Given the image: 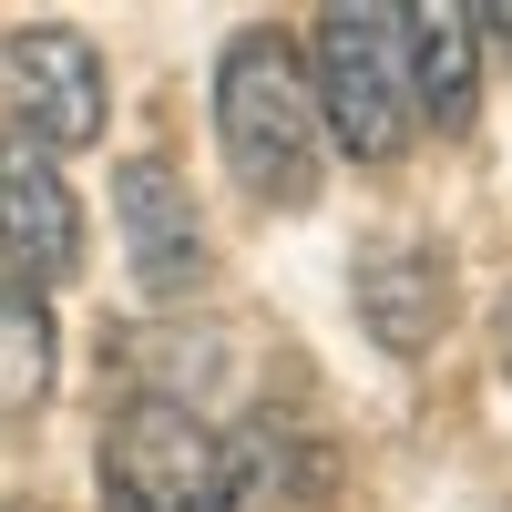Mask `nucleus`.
Masks as SVG:
<instances>
[{
  "instance_id": "obj_1",
  "label": "nucleus",
  "mask_w": 512,
  "mask_h": 512,
  "mask_svg": "<svg viewBox=\"0 0 512 512\" xmlns=\"http://www.w3.org/2000/svg\"><path fill=\"white\" fill-rule=\"evenodd\" d=\"M216 144H226V175L256 205H308L318 195V154H328V113H318V82L297 62L287 31H236L226 62H216Z\"/></svg>"
},
{
  "instance_id": "obj_2",
  "label": "nucleus",
  "mask_w": 512,
  "mask_h": 512,
  "mask_svg": "<svg viewBox=\"0 0 512 512\" xmlns=\"http://www.w3.org/2000/svg\"><path fill=\"white\" fill-rule=\"evenodd\" d=\"M103 512H246L236 502V451L226 431L175 390H134L103 420Z\"/></svg>"
},
{
  "instance_id": "obj_3",
  "label": "nucleus",
  "mask_w": 512,
  "mask_h": 512,
  "mask_svg": "<svg viewBox=\"0 0 512 512\" xmlns=\"http://www.w3.org/2000/svg\"><path fill=\"white\" fill-rule=\"evenodd\" d=\"M308 82H318V113H328V144H338V154L400 164L420 103H410V41H400V11H390V0H328V11H318Z\"/></svg>"
},
{
  "instance_id": "obj_4",
  "label": "nucleus",
  "mask_w": 512,
  "mask_h": 512,
  "mask_svg": "<svg viewBox=\"0 0 512 512\" xmlns=\"http://www.w3.org/2000/svg\"><path fill=\"white\" fill-rule=\"evenodd\" d=\"M0 267L41 297L82 267V195L62 175V154L41 134H21V123L0 134Z\"/></svg>"
},
{
  "instance_id": "obj_5",
  "label": "nucleus",
  "mask_w": 512,
  "mask_h": 512,
  "mask_svg": "<svg viewBox=\"0 0 512 512\" xmlns=\"http://www.w3.org/2000/svg\"><path fill=\"white\" fill-rule=\"evenodd\" d=\"M0 93H11L21 113V134H41L52 154L72 144H93L103 123H113V93H103V52L82 31H52V21H31L0 41Z\"/></svg>"
},
{
  "instance_id": "obj_6",
  "label": "nucleus",
  "mask_w": 512,
  "mask_h": 512,
  "mask_svg": "<svg viewBox=\"0 0 512 512\" xmlns=\"http://www.w3.org/2000/svg\"><path fill=\"white\" fill-rule=\"evenodd\" d=\"M113 216H123V267H134L144 297H185L205 277V226H195V195L175 185L164 154H134L113 175Z\"/></svg>"
},
{
  "instance_id": "obj_7",
  "label": "nucleus",
  "mask_w": 512,
  "mask_h": 512,
  "mask_svg": "<svg viewBox=\"0 0 512 512\" xmlns=\"http://www.w3.org/2000/svg\"><path fill=\"white\" fill-rule=\"evenodd\" d=\"M400 41H410L420 123L431 134H472V113H482V0H410Z\"/></svg>"
},
{
  "instance_id": "obj_8",
  "label": "nucleus",
  "mask_w": 512,
  "mask_h": 512,
  "mask_svg": "<svg viewBox=\"0 0 512 512\" xmlns=\"http://www.w3.org/2000/svg\"><path fill=\"white\" fill-rule=\"evenodd\" d=\"M359 318L369 338L390 359H420V349H441V328H451V267H441V246H369L359 256Z\"/></svg>"
},
{
  "instance_id": "obj_9",
  "label": "nucleus",
  "mask_w": 512,
  "mask_h": 512,
  "mask_svg": "<svg viewBox=\"0 0 512 512\" xmlns=\"http://www.w3.org/2000/svg\"><path fill=\"white\" fill-rule=\"evenodd\" d=\"M62 379V328H52V297L21 287L11 267H0V410H41Z\"/></svg>"
},
{
  "instance_id": "obj_10",
  "label": "nucleus",
  "mask_w": 512,
  "mask_h": 512,
  "mask_svg": "<svg viewBox=\"0 0 512 512\" xmlns=\"http://www.w3.org/2000/svg\"><path fill=\"white\" fill-rule=\"evenodd\" d=\"M482 31H492L502 52H512V0H482Z\"/></svg>"
},
{
  "instance_id": "obj_11",
  "label": "nucleus",
  "mask_w": 512,
  "mask_h": 512,
  "mask_svg": "<svg viewBox=\"0 0 512 512\" xmlns=\"http://www.w3.org/2000/svg\"><path fill=\"white\" fill-rule=\"evenodd\" d=\"M502 369H512V297H502Z\"/></svg>"
}]
</instances>
